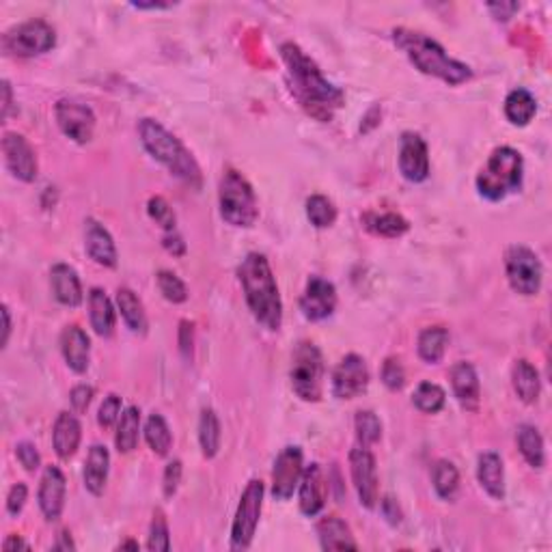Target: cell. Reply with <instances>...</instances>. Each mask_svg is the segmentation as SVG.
Masks as SVG:
<instances>
[{"label":"cell","mask_w":552,"mask_h":552,"mask_svg":"<svg viewBox=\"0 0 552 552\" xmlns=\"http://www.w3.org/2000/svg\"><path fill=\"white\" fill-rule=\"evenodd\" d=\"M281 59L287 67L291 94L307 108L310 117L320 121H330L332 113L343 106V91L328 83L318 67V63L309 59L298 44L285 42L281 45Z\"/></svg>","instance_id":"obj_1"},{"label":"cell","mask_w":552,"mask_h":552,"mask_svg":"<svg viewBox=\"0 0 552 552\" xmlns=\"http://www.w3.org/2000/svg\"><path fill=\"white\" fill-rule=\"evenodd\" d=\"M238 279L252 318L266 330H279L283 324V301L268 257L261 252H249L242 259Z\"/></svg>","instance_id":"obj_2"},{"label":"cell","mask_w":552,"mask_h":552,"mask_svg":"<svg viewBox=\"0 0 552 552\" xmlns=\"http://www.w3.org/2000/svg\"><path fill=\"white\" fill-rule=\"evenodd\" d=\"M393 42L408 56V61L425 76L439 78L451 86H458L473 78V69L466 63L448 56V52L429 34L399 26L393 31Z\"/></svg>","instance_id":"obj_3"},{"label":"cell","mask_w":552,"mask_h":552,"mask_svg":"<svg viewBox=\"0 0 552 552\" xmlns=\"http://www.w3.org/2000/svg\"><path fill=\"white\" fill-rule=\"evenodd\" d=\"M138 136H141L145 152L152 155L155 163L163 164L172 177H177V180L192 188H201L199 163L180 138L166 130L160 121L149 117L138 121Z\"/></svg>","instance_id":"obj_4"},{"label":"cell","mask_w":552,"mask_h":552,"mask_svg":"<svg viewBox=\"0 0 552 552\" xmlns=\"http://www.w3.org/2000/svg\"><path fill=\"white\" fill-rule=\"evenodd\" d=\"M525 180V160L514 147H497L477 175V192L486 201H503L518 192Z\"/></svg>","instance_id":"obj_5"},{"label":"cell","mask_w":552,"mask_h":552,"mask_svg":"<svg viewBox=\"0 0 552 552\" xmlns=\"http://www.w3.org/2000/svg\"><path fill=\"white\" fill-rule=\"evenodd\" d=\"M218 207L222 221L232 227L249 229L259 218L257 194L240 171L227 169L218 183Z\"/></svg>","instance_id":"obj_6"},{"label":"cell","mask_w":552,"mask_h":552,"mask_svg":"<svg viewBox=\"0 0 552 552\" xmlns=\"http://www.w3.org/2000/svg\"><path fill=\"white\" fill-rule=\"evenodd\" d=\"M290 380L293 393L307 404H315L324 395V356L313 341H301L291 354Z\"/></svg>","instance_id":"obj_7"},{"label":"cell","mask_w":552,"mask_h":552,"mask_svg":"<svg viewBox=\"0 0 552 552\" xmlns=\"http://www.w3.org/2000/svg\"><path fill=\"white\" fill-rule=\"evenodd\" d=\"M56 45V33L45 20H26L22 25L11 26L3 34V52L17 59H31L44 52H50Z\"/></svg>","instance_id":"obj_8"},{"label":"cell","mask_w":552,"mask_h":552,"mask_svg":"<svg viewBox=\"0 0 552 552\" xmlns=\"http://www.w3.org/2000/svg\"><path fill=\"white\" fill-rule=\"evenodd\" d=\"M505 272L511 290L520 296H537L542 290L544 268L535 251L525 244H511L505 252Z\"/></svg>","instance_id":"obj_9"},{"label":"cell","mask_w":552,"mask_h":552,"mask_svg":"<svg viewBox=\"0 0 552 552\" xmlns=\"http://www.w3.org/2000/svg\"><path fill=\"white\" fill-rule=\"evenodd\" d=\"M263 488L261 479H251L249 486L242 492L238 509H235L233 525H232V548L233 550H246L251 548L252 539H255L259 518H261L263 509Z\"/></svg>","instance_id":"obj_10"},{"label":"cell","mask_w":552,"mask_h":552,"mask_svg":"<svg viewBox=\"0 0 552 552\" xmlns=\"http://www.w3.org/2000/svg\"><path fill=\"white\" fill-rule=\"evenodd\" d=\"M350 475H352L354 490L359 494L360 505L365 509H373L380 500L378 486V462L370 447H354L350 451Z\"/></svg>","instance_id":"obj_11"},{"label":"cell","mask_w":552,"mask_h":552,"mask_svg":"<svg viewBox=\"0 0 552 552\" xmlns=\"http://www.w3.org/2000/svg\"><path fill=\"white\" fill-rule=\"evenodd\" d=\"M54 119L67 138L78 145H86L95 132V113L86 104L63 97L54 106Z\"/></svg>","instance_id":"obj_12"},{"label":"cell","mask_w":552,"mask_h":552,"mask_svg":"<svg viewBox=\"0 0 552 552\" xmlns=\"http://www.w3.org/2000/svg\"><path fill=\"white\" fill-rule=\"evenodd\" d=\"M304 473L302 448L296 445L285 447L274 459L272 468V497L276 500H290L301 486Z\"/></svg>","instance_id":"obj_13"},{"label":"cell","mask_w":552,"mask_h":552,"mask_svg":"<svg viewBox=\"0 0 552 552\" xmlns=\"http://www.w3.org/2000/svg\"><path fill=\"white\" fill-rule=\"evenodd\" d=\"M332 395L337 399H354L370 387V367L362 356L348 354L332 371Z\"/></svg>","instance_id":"obj_14"},{"label":"cell","mask_w":552,"mask_h":552,"mask_svg":"<svg viewBox=\"0 0 552 552\" xmlns=\"http://www.w3.org/2000/svg\"><path fill=\"white\" fill-rule=\"evenodd\" d=\"M3 153H5V164H7L11 175L26 183L37 180V172H39L37 153H34L33 145L25 136L17 134V132H5Z\"/></svg>","instance_id":"obj_15"},{"label":"cell","mask_w":552,"mask_h":552,"mask_svg":"<svg viewBox=\"0 0 552 552\" xmlns=\"http://www.w3.org/2000/svg\"><path fill=\"white\" fill-rule=\"evenodd\" d=\"M337 309V287L324 276H310L301 296V310L309 321H324Z\"/></svg>","instance_id":"obj_16"},{"label":"cell","mask_w":552,"mask_h":552,"mask_svg":"<svg viewBox=\"0 0 552 552\" xmlns=\"http://www.w3.org/2000/svg\"><path fill=\"white\" fill-rule=\"evenodd\" d=\"M399 172L412 183H421L429 177L428 143L417 132H404L399 138Z\"/></svg>","instance_id":"obj_17"},{"label":"cell","mask_w":552,"mask_h":552,"mask_svg":"<svg viewBox=\"0 0 552 552\" xmlns=\"http://www.w3.org/2000/svg\"><path fill=\"white\" fill-rule=\"evenodd\" d=\"M65 494H67V479L63 475L59 466H45L42 483L37 490V503L42 509L44 518L48 522H56L65 508Z\"/></svg>","instance_id":"obj_18"},{"label":"cell","mask_w":552,"mask_h":552,"mask_svg":"<svg viewBox=\"0 0 552 552\" xmlns=\"http://www.w3.org/2000/svg\"><path fill=\"white\" fill-rule=\"evenodd\" d=\"M328 497L326 475L318 462L304 466V473L298 486V505L307 518H315L324 509Z\"/></svg>","instance_id":"obj_19"},{"label":"cell","mask_w":552,"mask_h":552,"mask_svg":"<svg viewBox=\"0 0 552 552\" xmlns=\"http://www.w3.org/2000/svg\"><path fill=\"white\" fill-rule=\"evenodd\" d=\"M84 249L86 255L94 259L97 266H117L119 255L113 235L100 221H95V218H86L84 221Z\"/></svg>","instance_id":"obj_20"},{"label":"cell","mask_w":552,"mask_h":552,"mask_svg":"<svg viewBox=\"0 0 552 552\" xmlns=\"http://www.w3.org/2000/svg\"><path fill=\"white\" fill-rule=\"evenodd\" d=\"M451 389L458 404L466 412H477L481 404V384L477 370L470 362L459 360L451 367Z\"/></svg>","instance_id":"obj_21"},{"label":"cell","mask_w":552,"mask_h":552,"mask_svg":"<svg viewBox=\"0 0 552 552\" xmlns=\"http://www.w3.org/2000/svg\"><path fill=\"white\" fill-rule=\"evenodd\" d=\"M61 354L67 367L78 376L89 370L91 362V339L78 324H69L61 332Z\"/></svg>","instance_id":"obj_22"},{"label":"cell","mask_w":552,"mask_h":552,"mask_svg":"<svg viewBox=\"0 0 552 552\" xmlns=\"http://www.w3.org/2000/svg\"><path fill=\"white\" fill-rule=\"evenodd\" d=\"M80 440H83V425L74 412H59L54 428H52V448L56 458L67 462L76 456Z\"/></svg>","instance_id":"obj_23"},{"label":"cell","mask_w":552,"mask_h":552,"mask_svg":"<svg viewBox=\"0 0 552 552\" xmlns=\"http://www.w3.org/2000/svg\"><path fill=\"white\" fill-rule=\"evenodd\" d=\"M50 285L52 293L59 301L63 307L76 309L83 304L84 291L83 283H80V276L69 263H54L50 270Z\"/></svg>","instance_id":"obj_24"},{"label":"cell","mask_w":552,"mask_h":552,"mask_svg":"<svg viewBox=\"0 0 552 552\" xmlns=\"http://www.w3.org/2000/svg\"><path fill=\"white\" fill-rule=\"evenodd\" d=\"M108 473H111V453H108L106 445H94L89 448L84 459V488L94 497H102L106 490Z\"/></svg>","instance_id":"obj_25"},{"label":"cell","mask_w":552,"mask_h":552,"mask_svg":"<svg viewBox=\"0 0 552 552\" xmlns=\"http://www.w3.org/2000/svg\"><path fill=\"white\" fill-rule=\"evenodd\" d=\"M477 481L494 500L505 498V466L498 453L486 451L477 459Z\"/></svg>","instance_id":"obj_26"},{"label":"cell","mask_w":552,"mask_h":552,"mask_svg":"<svg viewBox=\"0 0 552 552\" xmlns=\"http://www.w3.org/2000/svg\"><path fill=\"white\" fill-rule=\"evenodd\" d=\"M318 537L321 550H359L352 528L339 516H324L318 522Z\"/></svg>","instance_id":"obj_27"},{"label":"cell","mask_w":552,"mask_h":552,"mask_svg":"<svg viewBox=\"0 0 552 552\" xmlns=\"http://www.w3.org/2000/svg\"><path fill=\"white\" fill-rule=\"evenodd\" d=\"M89 321L97 337H111L117 326V310L106 291L94 287L89 291Z\"/></svg>","instance_id":"obj_28"},{"label":"cell","mask_w":552,"mask_h":552,"mask_svg":"<svg viewBox=\"0 0 552 552\" xmlns=\"http://www.w3.org/2000/svg\"><path fill=\"white\" fill-rule=\"evenodd\" d=\"M362 227L380 238H401V235L410 232V222L397 212H365L360 216Z\"/></svg>","instance_id":"obj_29"},{"label":"cell","mask_w":552,"mask_h":552,"mask_svg":"<svg viewBox=\"0 0 552 552\" xmlns=\"http://www.w3.org/2000/svg\"><path fill=\"white\" fill-rule=\"evenodd\" d=\"M511 384H514L518 399L525 401V404H535L539 399V393H542L539 371L527 359L514 362V367H511Z\"/></svg>","instance_id":"obj_30"},{"label":"cell","mask_w":552,"mask_h":552,"mask_svg":"<svg viewBox=\"0 0 552 552\" xmlns=\"http://www.w3.org/2000/svg\"><path fill=\"white\" fill-rule=\"evenodd\" d=\"M535 114H537V100L528 89H518L509 91V95L505 97V117L511 125L516 128H525L533 121Z\"/></svg>","instance_id":"obj_31"},{"label":"cell","mask_w":552,"mask_h":552,"mask_svg":"<svg viewBox=\"0 0 552 552\" xmlns=\"http://www.w3.org/2000/svg\"><path fill=\"white\" fill-rule=\"evenodd\" d=\"M117 309L121 318L125 321V326H128L132 332H136V335H145L149 326L145 307H143L141 298H138L130 287H119L117 290Z\"/></svg>","instance_id":"obj_32"},{"label":"cell","mask_w":552,"mask_h":552,"mask_svg":"<svg viewBox=\"0 0 552 552\" xmlns=\"http://www.w3.org/2000/svg\"><path fill=\"white\" fill-rule=\"evenodd\" d=\"M516 442L520 448L522 458L527 459V464L531 468H544L546 464V448H544V439L539 434V429L535 425H520L516 429Z\"/></svg>","instance_id":"obj_33"},{"label":"cell","mask_w":552,"mask_h":552,"mask_svg":"<svg viewBox=\"0 0 552 552\" xmlns=\"http://www.w3.org/2000/svg\"><path fill=\"white\" fill-rule=\"evenodd\" d=\"M141 439V410L136 406H128L121 412L114 434V447L119 453H132Z\"/></svg>","instance_id":"obj_34"},{"label":"cell","mask_w":552,"mask_h":552,"mask_svg":"<svg viewBox=\"0 0 552 552\" xmlns=\"http://www.w3.org/2000/svg\"><path fill=\"white\" fill-rule=\"evenodd\" d=\"M448 345V330L445 326H429L421 330L417 341L419 356L428 362V365H439L442 356L447 352Z\"/></svg>","instance_id":"obj_35"},{"label":"cell","mask_w":552,"mask_h":552,"mask_svg":"<svg viewBox=\"0 0 552 552\" xmlns=\"http://www.w3.org/2000/svg\"><path fill=\"white\" fill-rule=\"evenodd\" d=\"M222 442V428L218 421V414L212 408H203L199 419V445L203 458L212 459L218 456Z\"/></svg>","instance_id":"obj_36"},{"label":"cell","mask_w":552,"mask_h":552,"mask_svg":"<svg viewBox=\"0 0 552 552\" xmlns=\"http://www.w3.org/2000/svg\"><path fill=\"white\" fill-rule=\"evenodd\" d=\"M143 434H145V440L152 451L158 458H166L169 456L171 447H172V434L169 423H166V419L163 414L153 412L149 414L145 428H143Z\"/></svg>","instance_id":"obj_37"},{"label":"cell","mask_w":552,"mask_h":552,"mask_svg":"<svg viewBox=\"0 0 552 552\" xmlns=\"http://www.w3.org/2000/svg\"><path fill=\"white\" fill-rule=\"evenodd\" d=\"M431 483H434V490L442 500H453L459 490L458 466L448 459H439L431 468Z\"/></svg>","instance_id":"obj_38"},{"label":"cell","mask_w":552,"mask_h":552,"mask_svg":"<svg viewBox=\"0 0 552 552\" xmlns=\"http://www.w3.org/2000/svg\"><path fill=\"white\" fill-rule=\"evenodd\" d=\"M447 393L445 389L439 387L434 382H421L412 393V404L417 410H421L425 414H436L445 408Z\"/></svg>","instance_id":"obj_39"},{"label":"cell","mask_w":552,"mask_h":552,"mask_svg":"<svg viewBox=\"0 0 552 552\" xmlns=\"http://www.w3.org/2000/svg\"><path fill=\"white\" fill-rule=\"evenodd\" d=\"M307 218L315 229H328L337 221V207L324 194H310L307 199Z\"/></svg>","instance_id":"obj_40"},{"label":"cell","mask_w":552,"mask_h":552,"mask_svg":"<svg viewBox=\"0 0 552 552\" xmlns=\"http://www.w3.org/2000/svg\"><path fill=\"white\" fill-rule=\"evenodd\" d=\"M354 429L356 440L362 447H371L382 439V421L378 419L376 412L371 410H359L354 417Z\"/></svg>","instance_id":"obj_41"},{"label":"cell","mask_w":552,"mask_h":552,"mask_svg":"<svg viewBox=\"0 0 552 552\" xmlns=\"http://www.w3.org/2000/svg\"><path fill=\"white\" fill-rule=\"evenodd\" d=\"M147 548L153 552H169L171 550V531H169V522H166V516L163 509H155L152 525H149V539H147Z\"/></svg>","instance_id":"obj_42"},{"label":"cell","mask_w":552,"mask_h":552,"mask_svg":"<svg viewBox=\"0 0 552 552\" xmlns=\"http://www.w3.org/2000/svg\"><path fill=\"white\" fill-rule=\"evenodd\" d=\"M155 281H158V290L164 296V301H169L172 304H182L188 301V287L175 272L160 270Z\"/></svg>","instance_id":"obj_43"},{"label":"cell","mask_w":552,"mask_h":552,"mask_svg":"<svg viewBox=\"0 0 552 552\" xmlns=\"http://www.w3.org/2000/svg\"><path fill=\"white\" fill-rule=\"evenodd\" d=\"M147 214L155 224H158V227H163L164 232H175V224H177L175 210H172L171 203L164 197H152V199H149L147 201Z\"/></svg>","instance_id":"obj_44"},{"label":"cell","mask_w":552,"mask_h":552,"mask_svg":"<svg viewBox=\"0 0 552 552\" xmlns=\"http://www.w3.org/2000/svg\"><path fill=\"white\" fill-rule=\"evenodd\" d=\"M380 378H382V384L389 390H401L406 384V370L401 365V359L397 356H389L387 360L382 362V371H380Z\"/></svg>","instance_id":"obj_45"},{"label":"cell","mask_w":552,"mask_h":552,"mask_svg":"<svg viewBox=\"0 0 552 552\" xmlns=\"http://www.w3.org/2000/svg\"><path fill=\"white\" fill-rule=\"evenodd\" d=\"M121 412H123L121 410V397L117 393L106 395L100 406V412H97V423H100V428L104 429L113 428V425L119 421Z\"/></svg>","instance_id":"obj_46"},{"label":"cell","mask_w":552,"mask_h":552,"mask_svg":"<svg viewBox=\"0 0 552 552\" xmlns=\"http://www.w3.org/2000/svg\"><path fill=\"white\" fill-rule=\"evenodd\" d=\"M182 473H183V466L180 459H171V462L166 464L164 477H163V490H164L166 498H172L175 497V492L180 490Z\"/></svg>","instance_id":"obj_47"},{"label":"cell","mask_w":552,"mask_h":552,"mask_svg":"<svg viewBox=\"0 0 552 552\" xmlns=\"http://www.w3.org/2000/svg\"><path fill=\"white\" fill-rule=\"evenodd\" d=\"M15 458L28 473H34V470L42 466V456H39L37 447L31 445V442H20V445L15 447Z\"/></svg>","instance_id":"obj_48"},{"label":"cell","mask_w":552,"mask_h":552,"mask_svg":"<svg viewBox=\"0 0 552 552\" xmlns=\"http://www.w3.org/2000/svg\"><path fill=\"white\" fill-rule=\"evenodd\" d=\"M94 395L95 389L91 387V384H78V387H74L72 393H69V404H72L74 412H86V408L94 401Z\"/></svg>","instance_id":"obj_49"},{"label":"cell","mask_w":552,"mask_h":552,"mask_svg":"<svg viewBox=\"0 0 552 552\" xmlns=\"http://www.w3.org/2000/svg\"><path fill=\"white\" fill-rule=\"evenodd\" d=\"M177 343H180V354L186 360H192L194 354V324L188 320L180 321V335H177Z\"/></svg>","instance_id":"obj_50"},{"label":"cell","mask_w":552,"mask_h":552,"mask_svg":"<svg viewBox=\"0 0 552 552\" xmlns=\"http://www.w3.org/2000/svg\"><path fill=\"white\" fill-rule=\"evenodd\" d=\"M28 498V486L26 483H15L11 486V490L7 494V511L9 516H20L22 509H25Z\"/></svg>","instance_id":"obj_51"},{"label":"cell","mask_w":552,"mask_h":552,"mask_svg":"<svg viewBox=\"0 0 552 552\" xmlns=\"http://www.w3.org/2000/svg\"><path fill=\"white\" fill-rule=\"evenodd\" d=\"M163 246H164V251L169 252V255H172V257H183L186 255V242H183V238L180 233H177V229L175 232H164V235H163Z\"/></svg>","instance_id":"obj_52"},{"label":"cell","mask_w":552,"mask_h":552,"mask_svg":"<svg viewBox=\"0 0 552 552\" xmlns=\"http://www.w3.org/2000/svg\"><path fill=\"white\" fill-rule=\"evenodd\" d=\"M518 9H520V5L518 3H490L488 5V11H490V14L494 15V20H498V22L511 20Z\"/></svg>","instance_id":"obj_53"},{"label":"cell","mask_w":552,"mask_h":552,"mask_svg":"<svg viewBox=\"0 0 552 552\" xmlns=\"http://www.w3.org/2000/svg\"><path fill=\"white\" fill-rule=\"evenodd\" d=\"M382 516L387 518L390 525H399L401 511H399V505L395 503V498H390V497L382 498Z\"/></svg>","instance_id":"obj_54"},{"label":"cell","mask_w":552,"mask_h":552,"mask_svg":"<svg viewBox=\"0 0 552 552\" xmlns=\"http://www.w3.org/2000/svg\"><path fill=\"white\" fill-rule=\"evenodd\" d=\"M11 106H14V89L9 80H3V121L9 119Z\"/></svg>","instance_id":"obj_55"},{"label":"cell","mask_w":552,"mask_h":552,"mask_svg":"<svg viewBox=\"0 0 552 552\" xmlns=\"http://www.w3.org/2000/svg\"><path fill=\"white\" fill-rule=\"evenodd\" d=\"M3 550H5V552H14V550H31V544L25 542V539H22L20 535H9V537L5 539Z\"/></svg>","instance_id":"obj_56"},{"label":"cell","mask_w":552,"mask_h":552,"mask_svg":"<svg viewBox=\"0 0 552 552\" xmlns=\"http://www.w3.org/2000/svg\"><path fill=\"white\" fill-rule=\"evenodd\" d=\"M52 548H54V550H76V544H74L72 533L61 531L59 535H56V542H54V546H52Z\"/></svg>","instance_id":"obj_57"},{"label":"cell","mask_w":552,"mask_h":552,"mask_svg":"<svg viewBox=\"0 0 552 552\" xmlns=\"http://www.w3.org/2000/svg\"><path fill=\"white\" fill-rule=\"evenodd\" d=\"M11 335V310L7 304H3V348H7Z\"/></svg>","instance_id":"obj_58"},{"label":"cell","mask_w":552,"mask_h":552,"mask_svg":"<svg viewBox=\"0 0 552 552\" xmlns=\"http://www.w3.org/2000/svg\"><path fill=\"white\" fill-rule=\"evenodd\" d=\"M136 9H169L171 3H134Z\"/></svg>","instance_id":"obj_59"},{"label":"cell","mask_w":552,"mask_h":552,"mask_svg":"<svg viewBox=\"0 0 552 552\" xmlns=\"http://www.w3.org/2000/svg\"><path fill=\"white\" fill-rule=\"evenodd\" d=\"M125 548H130V550H138V548H141V546H138V542H125V544H119V550H125Z\"/></svg>","instance_id":"obj_60"}]
</instances>
